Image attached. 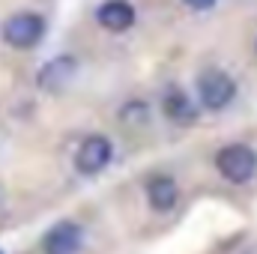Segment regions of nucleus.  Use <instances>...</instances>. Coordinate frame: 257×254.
Returning a JSON list of instances; mask_svg holds the SVG:
<instances>
[{"instance_id":"9b49d317","label":"nucleus","mask_w":257,"mask_h":254,"mask_svg":"<svg viewBox=\"0 0 257 254\" xmlns=\"http://www.w3.org/2000/svg\"><path fill=\"white\" fill-rule=\"evenodd\" d=\"M189 9H197V12H206V9H212L215 6V0H183Z\"/></svg>"},{"instance_id":"0eeeda50","label":"nucleus","mask_w":257,"mask_h":254,"mask_svg":"<svg viewBox=\"0 0 257 254\" xmlns=\"http://www.w3.org/2000/svg\"><path fill=\"white\" fill-rule=\"evenodd\" d=\"M78 75V60L72 54H60V57H51L48 63L39 69L36 75V87L45 90V93H60L72 84V78Z\"/></svg>"},{"instance_id":"423d86ee","label":"nucleus","mask_w":257,"mask_h":254,"mask_svg":"<svg viewBox=\"0 0 257 254\" xmlns=\"http://www.w3.org/2000/svg\"><path fill=\"white\" fill-rule=\"evenodd\" d=\"M84 245V230L78 221H57L45 230L42 236V251L45 254H78Z\"/></svg>"},{"instance_id":"1a4fd4ad","label":"nucleus","mask_w":257,"mask_h":254,"mask_svg":"<svg viewBox=\"0 0 257 254\" xmlns=\"http://www.w3.org/2000/svg\"><path fill=\"white\" fill-rule=\"evenodd\" d=\"M96 21L108 33H126V30H132V24H135V9H132V3H126V0H105L99 6V12H96Z\"/></svg>"},{"instance_id":"9d476101","label":"nucleus","mask_w":257,"mask_h":254,"mask_svg":"<svg viewBox=\"0 0 257 254\" xmlns=\"http://www.w3.org/2000/svg\"><path fill=\"white\" fill-rule=\"evenodd\" d=\"M120 120L128 129H147L150 126V105L147 102H126L120 111Z\"/></svg>"},{"instance_id":"6e6552de","label":"nucleus","mask_w":257,"mask_h":254,"mask_svg":"<svg viewBox=\"0 0 257 254\" xmlns=\"http://www.w3.org/2000/svg\"><path fill=\"white\" fill-rule=\"evenodd\" d=\"M144 191H147V203L153 212H171L180 200V186L174 183V177L168 174H153L147 177L144 183Z\"/></svg>"},{"instance_id":"f8f14e48","label":"nucleus","mask_w":257,"mask_h":254,"mask_svg":"<svg viewBox=\"0 0 257 254\" xmlns=\"http://www.w3.org/2000/svg\"><path fill=\"white\" fill-rule=\"evenodd\" d=\"M0 197H3V189H0Z\"/></svg>"},{"instance_id":"f257e3e1","label":"nucleus","mask_w":257,"mask_h":254,"mask_svg":"<svg viewBox=\"0 0 257 254\" xmlns=\"http://www.w3.org/2000/svg\"><path fill=\"white\" fill-rule=\"evenodd\" d=\"M215 171L227 183L242 186V183H248L257 174V153L248 144H224L215 153Z\"/></svg>"},{"instance_id":"f03ea898","label":"nucleus","mask_w":257,"mask_h":254,"mask_svg":"<svg viewBox=\"0 0 257 254\" xmlns=\"http://www.w3.org/2000/svg\"><path fill=\"white\" fill-rule=\"evenodd\" d=\"M236 99V81L224 69H203L197 75V102L206 111H224Z\"/></svg>"},{"instance_id":"20e7f679","label":"nucleus","mask_w":257,"mask_h":254,"mask_svg":"<svg viewBox=\"0 0 257 254\" xmlns=\"http://www.w3.org/2000/svg\"><path fill=\"white\" fill-rule=\"evenodd\" d=\"M111 159H114V144H111V138H105V135H87V138L78 144L75 168H78V174H84V177H96V174H102V171L111 165Z\"/></svg>"},{"instance_id":"39448f33","label":"nucleus","mask_w":257,"mask_h":254,"mask_svg":"<svg viewBox=\"0 0 257 254\" xmlns=\"http://www.w3.org/2000/svg\"><path fill=\"white\" fill-rule=\"evenodd\" d=\"M162 111H165V117H168L171 123H177V126H194L197 117H200L197 102H194L180 84L165 87V93H162Z\"/></svg>"},{"instance_id":"7ed1b4c3","label":"nucleus","mask_w":257,"mask_h":254,"mask_svg":"<svg viewBox=\"0 0 257 254\" xmlns=\"http://www.w3.org/2000/svg\"><path fill=\"white\" fill-rule=\"evenodd\" d=\"M42 36H45V18L39 12H15L3 21V42L9 48L27 51L39 45Z\"/></svg>"}]
</instances>
